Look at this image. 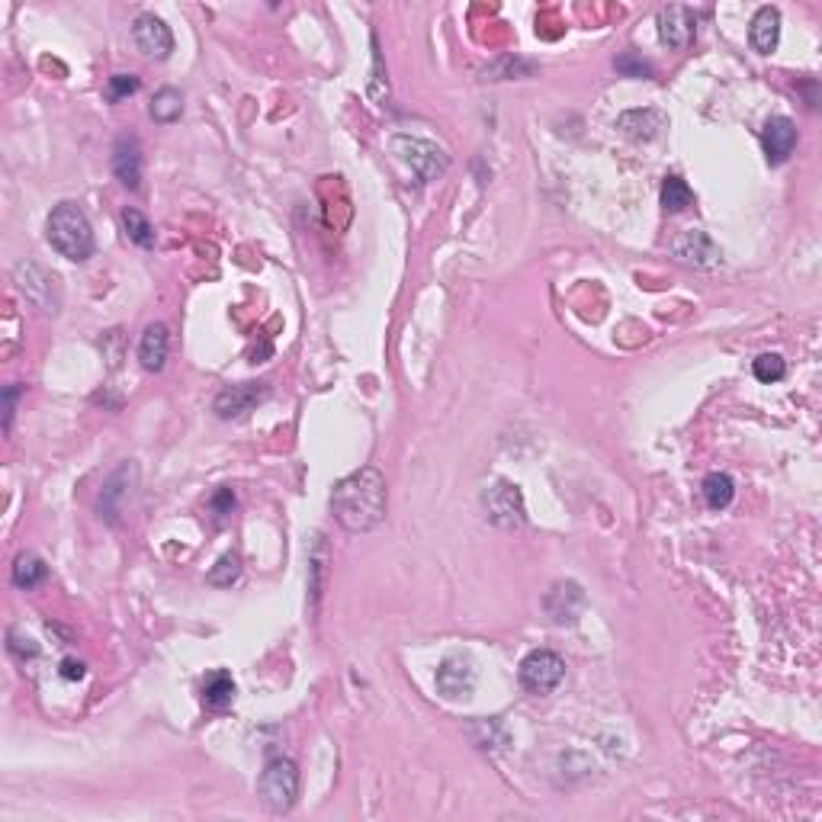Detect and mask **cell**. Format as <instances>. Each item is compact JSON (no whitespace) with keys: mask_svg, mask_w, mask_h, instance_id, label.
<instances>
[{"mask_svg":"<svg viewBox=\"0 0 822 822\" xmlns=\"http://www.w3.org/2000/svg\"><path fill=\"white\" fill-rule=\"evenodd\" d=\"M389 508V489L386 476L373 466H363L357 473L344 476L331 492V511L350 534H367V530L379 527L386 521Z\"/></svg>","mask_w":822,"mask_h":822,"instance_id":"obj_1","label":"cell"},{"mask_svg":"<svg viewBox=\"0 0 822 822\" xmlns=\"http://www.w3.org/2000/svg\"><path fill=\"white\" fill-rule=\"evenodd\" d=\"M45 238H49L52 251L62 254L65 261L84 264L87 257H94V228H90V219L84 216V209L74 203H58L49 212Z\"/></svg>","mask_w":822,"mask_h":822,"instance_id":"obj_2","label":"cell"},{"mask_svg":"<svg viewBox=\"0 0 822 822\" xmlns=\"http://www.w3.org/2000/svg\"><path fill=\"white\" fill-rule=\"evenodd\" d=\"M257 794L273 813H289L299 800V768L289 758H270L257 781Z\"/></svg>","mask_w":822,"mask_h":822,"instance_id":"obj_3","label":"cell"},{"mask_svg":"<svg viewBox=\"0 0 822 822\" xmlns=\"http://www.w3.org/2000/svg\"><path fill=\"white\" fill-rule=\"evenodd\" d=\"M392 151L399 155V161H405L411 167V174H418L424 180V184H431V180L444 177L447 167H450L447 151L437 148L428 139H418V135H395V139H392Z\"/></svg>","mask_w":822,"mask_h":822,"instance_id":"obj_4","label":"cell"},{"mask_svg":"<svg viewBox=\"0 0 822 822\" xmlns=\"http://www.w3.org/2000/svg\"><path fill=\"white\" fill-rule=\"evenodd\" d=\"M482 508H485V517L501 530H521L527 524L524 495L514 482H505V479L492 482L489 489L482 492Z\"/></svg>","mask_w":822,"mask_h":822,"instance_id":"obj_5","label":"cell"},{"mask_svg":"<svg viewBox=\"0 0 822 822\" xmlns=\"http://www.w3.org/2000/svg\"><path fill=\"white\" fill-rule=\"evenodd\" d=\"M517 678H521L524 691L543 697V694L556 691L562 684V678H566V662H562L550 649H534L521 662V672H517Z\"/></svg>","mask_w":822,"mask_h":822,"instance_id":"obj_6","label":"cell"},{"mask_svg":"<svg viewBox=\"0 0 822 822\" xmlns=\"http://www.w3.org/2000/svg\"><path fill=\"white\" fill-rule=\"evenodd\" d=\"M135 482H139V469H135V463H123L110 479H106L103 492L97 498V511L106 524L116 527L123 521V514L132 501V492H135Z\"/></svg>","mask_w":822,"mask_h":822,"instance_id":"obj_7","label":"cell"},{"mask_svg":"<svg viewBox=\"0 0 822 822\" xmlns=\"http://www.w3.org/2000/svg\"><path fill=\"white\" fill-rule=\"evenodd\" d=\"M13 280H17L20 293L33 302L36 309H42L45 315H55L58 312V293H55V277L52 273H45L39 264L26 261L13 270Z\"/></svg>","mask_w":822,"mask_h":822,"instance_id":"obj_8","label":"cell"},{"mask_svg":"<svg viewBox=\"0 0 822 822\" xmlns=\"http://www.w3.org/2000/svg\"><path fill=\"white\" fill-rule=\"evenodd\" d=\"M132 39H135V45H139V52L145 58H155V62H164V58H171V52H174L171 26H167L161 17H155V13H142V17H135Z\"/></svg>","mask_w":822,"mask_h":822,"instance_id":"obj_9","label":"cell"},{"mask_svg":"<svg viewBox=\"0 0 822 822\" xmlns=\"http://www.w3.org/2000/svg\"><path fill=\"white\" fill-rule=\"evenodd\" d=\"M267 395H270L267 383H238V386H228L216 395L212 411H216L222 421H232V418L248 415V411L261 405Z\"/></svg>","mask_w":822,"mask_h":822,"instance_id":"obj_10","label":"cell"},{"mask_svg":"<svg viewBox=\"0 0 822 822\" xmlns=\"http://www.w3.org/2000/svg\"><path fill=\"white\" fill-rule=\"evenodd\" d=\"M697 33V13L691 7H681V4H672V7H662L659 10V39L668 49H688L691 39Z\"/></svg>","mask_w":822,"mask_h":822,"instance_id":"obj_11","label":"cell"},{"mask_svg":"<svg viewBox=\"0 0 822 822\" xmlns=\"http://www.w3.org/2000/svg\"><path fill=\"white\" fill-rule=\"evenodd\" d=\"M476 691V668L463 656H450L437 668V694L447 700H460Z\"/></svg>","mask_w":822,"mask_h":822,"instance_id":"obj_12","label":"cell"},{"mask_svg":"<svg viewBox=\"0 0 822 822\" xmlns=\"http://www.w3.org/2000/svg\"><path fill=\"white\" fill-rule=\"evenodd\" d=\"M761 145H765L768 164H784L797 148V126L794 119L787 116H774L761 129Z\"/></svg>","mask_w":822,"mask_h":822,"instance_id":"obj_13","label":"cell"},{"mask_svg":"<svg viewBox=\"0 0 822 822\" xmlns=\"http://www.w3.org/2000/svg\"><path fill=\"white\" fill-rule=\"evenodd\" d=\"M113 174L126 190L142 187V145L132 135H123L113 148Z\"/></svg>","mask_w":822,"mask_h":822,"instance_id":"obj_14","label":"cell"},{"mask_svg":"<svg viewBox=\"0 0 822 822\" xmlns=\"http://www.w3.org/2000/svg\"><path fill=\"white\" fill-rule=\"evenodd\" d=\"M675 257H681L684 264H694V267H717L723 254L717 245H713V238L707 232L691 228V232H684L675 241Z\"/></svg>","mask_w":822,"mask_h":822,"instance_id":"obj_15","label":"cell"},{"mask_svg":"<svg viewBox=\"0 0 822 822\" xmlns=\"http://www.w3.org/2000/svg\"><path fill=\"white\" fill-rule=\"evenodd\" d=\"M167 350H171V334H167V325L151 322L142 331V341H139V363H142V370L161 373L164 363H167Z\"/></svg>","mask_w":822,"mask_h":822,"instance_id":"obj_16","label":"cell"},{"mask_svg":"<svg viewBox=\"0 0 822 822\" xmlns=\"http://www.w3.org/2000/svg\"><path fill=\"white\" fill-rule=\"evenodd\" d=\"M749 42L758 55H771L781 42V10L778 7H761L752 17Z\"/></svg>","mask_w":822,"mask_h":822,"instance_id":"obj_17","label":"cell"},{"mask_svg":"<svg viewBox=\"0 0 822 822\" xmlns=\"http://www.w3.org/2000/svg\"><path fill=\"white\" fill-rule=\"evenodd\" d=\"M582 607H585V595L575 582H559L550 591V598H546V611H550L556 623H575Z\"/></svg>","mask_w":822,"mask_h":822,"instance_id":"obj_18","label":"cell"},{"mask_svg":"<svg viewBox=\"0 0 822 822\" xmlns=\"http://www.w3.org/2000/svg\"><path fill=\"white\" fill-rule=\"evenodd\" d=\"M662 123H665V119L656 110H627V113H620L617 129L627 135V139L649 142V139H656V135H659Z\"/></svg>","mask_w":822,"mask_h":822,"instance_id":"obj_19","label":"cell"},{"mask_svg":"<svg viewBox=\"0 0 822 822\" xmlns=\"http://www.w3.org/2000/svg\"><path fill=\"white\" fill-rule=\"evenodd\" d=\"M45 575H49V566H45V562L36 553H20L17 559H13L10 578H13V585H17V588L33 591L36 585L45 582Z\"/></svg>","mask_w":822,"mask_h":822,"instance_id":"obj_20","label":"cell"},{"mask_svg":"<svg viewBox=\"0 0 822 822\" xmlns=\"http://www.w3.org/2000/svg\"><path fill=\"white\" fill-rule=\"evenodd\" d=\"M232 700H235V681L232 675L225 672V668H219V672H212L206 681H203V704L212 707V710H225V707H232Z\"/></svg>","mask_w":822,"mask_h":822,"instance_id":"obj_21","label":"cell"},{"mask_svg":"<svg viewBox=\"0 0 822 822\" xmlns=\"http://www.w3.org/2000/svg\"><path fill=\"white\" fill-rule=\"evenodd\" d=\"M700 492H704V501L713 508V511H723L733 505V498H736V482L729 479L726 473H710L704 479V485H700Z\"/></svg>","mask_w":822,"mask_h":822,"instance_id":"obj_22","label":"cell"},{"mask_svg":"<svg viewBox=\"0 0 822 822\" xmlns=\"http://www.w3.org/2000/svg\"><path fill=\"white\" fill-rule=\"evenodd\" d=\"M180 113H184V97L174 87H161L155 100H151V119L155 123H177Z\"/></svg>","mask_w":822,"mask_h":822,"instance_id":"obj_23","label":"cell"},{"mask_svg":"<svg viewBox=\"0 0 822 822\" xmlns=\"http://www.w3.org/2000/svg\"><path fill=\"white\" fill-rule=\"evenodd\" d=\"M691 203H694V190L684 184L678 174L665 177V184H662V206H665V212H684Z\"/></svg>","mask_w":822,"mask_h":822,"instance_id":"obj_24","label":"cell"},{"mask_svg":"<svg viewBox=\"0 0 822 822\" xmlns=\"http://www.w3.org/2000/svg\"><path fill=\"white\" fill-rule=\"evenodd\" d=\"M123 225H126V235H129L139 248H151V245H155V225H151L139 209L126 206V209H123Z\"/></svg>","mask_w":822,"mask_h":822,"instance_id":"obj_25","label":"cell"},{"mask_svg":"<svg viewBox=\"0 0 822 822\" xmlns=\"http://www.w3.org/2000/svg\"><path fill=\"white\" fill-rule=\"evenodd\" d=\"M209 585H216V588H232L238 578H241V559L238 553H225L216 566L209 569Z\"/></svg>","mask_w":822,"mask_h":822,"instance_id":"obj_26","label":"cell"},{"mask_svg":"<svg viewBox=\"0 0 822 822\" xmlns=\"http://www.w3.org/2000/svg\"><path fill=\"white\" fill-rule=\"evenodd\" d=\"M370 100L386 103L389 100V78H386V65H383V52H379V39L373 33V71H370Z\"/></svg>","mask_w":822,"mask_h":822,"instance_id":"obj_27","label":"cell"},{"mask_svg":"<svg viewBox=\"0 0 822 822\" xmlns=\"http://www.w3.org/2000/svg\"><path fill=\"white\" fill-rule=\"evenodd\" d=\"M784 373H787V363L781 354H761L755 360V376L761 383H778V379H784Z\"/></svg>","mask_w":822,"mask_h":822,"instance_id":"obj_28","label":"cell"},{"mask_svg":"<svg viewBox=\"0 0 822 822\" xmlns=\"http://www.w3.org/2000/svg\"><path fill=\"white\" fill-rule=\"evenodd\" d=\"M7 649H10V656H17L20 662H26V659H36V656H39L36 639H29V636H26V633H20V630H10V633H7Z\"/></svg>","mask_w":822,"mask_h":822,"instance_id":"obj_29","label":"cell"},{"mask_svg":"<svg viewBox=\"0 0 822 822\" xmlns=\"http://www.w3.org/2000/svg\"><path fill=\"white\" fill-rule=\"evenodd\" d=\"M135 90H139V78H135V74H113L110 87H106V94H110V100L116 103V100L132 97Z\"/></svg>","mask_w":822,"mask_h":822,"instance_id":"obj_30","label":"cell"},{"mask_svg":"<svg viewBox=\"0 0 822 822\" xmlns=\"http://www.w3.org/2000/svg\"><path fill=\"white\" fill-rule=\"evenodd\" d=\"M617 71L630 74V78H652V65H646L643 58H636V55H620Z\"/></svg>","mask_w":822,"mask_h":822,"instance_id":"obj_31","label":"cell"},{"mask_svg":"<svg viewBox=\"0 0 822 822\" xmlns=\"http://www.w3.org/2000/svg\"><path fill=\"white\" fill-rule=\"evenodd\" d=\"M209 508H212V517H216V521H225V517L235 511V495H232V489H219L216 495H212Z\"/></svg>","mask_w":822,"mask_h":822,"instance_id":"obj_32","label":"cell"},{"mask_svg":"<svg viewBox=\"0 0 822 822\" xmlns=\"http://www.w3.org/2000/svg\"><path fill=\"white\" fill-rule=\"evenodd\" d=\"M17 395H20V386H7L4 389V431L10 434L13 428V411H17Z\"/></svg>","mask_w":822,"mask_h":822,"instance_id":"obj_33","label":"cell"},{"mask_svg":"<svg viewBox=\"0 0 822 822\" xmlns=\"http://www.w3.org/2000/svg\"><path fill=\"white\" fill-rule=\"evenodd\" d=\"M62 678H65V681H81V678H84V662H78V659H65V662H62Z\"/></svg>","mask_w":822,"mask_h":822,"instance_id":"obj_34","label":"cell"}]
</instances>
